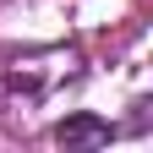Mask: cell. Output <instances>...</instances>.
<instances>
[{
  "instance_id": "obj_1",
  "label": "cell",
  "mask_w": 153,
  "mask_h": 153,
  "mask_svg": "<svg viewBox=\"0 0 153 153\" xmlns=\"http://www.w3.org/2000/svg\"><path fill=\"white\" fill-rule=\"evenodd\" d=\"M76 76V49H38V55H22V60L6 66V99L16 109H33L44 104L60 82Z\"/></svg>"
},
{
  "instance_id": "obj_2",
  "label": "cell",
  "mask_w": 153,
  "mask_h": 153,
  "mask_svg": "<svg viewBox=\"0 0 153 153\" xmlns=\"http://www.w3.org/2000/svg\"><path fill=\"white\" fill-rule=\"evenodd\" d=\"M49 137H55V148H66V153H71V148H104V142L115 137V126L99 120V115H66Z\"/></svg>"
}]
</instances>
